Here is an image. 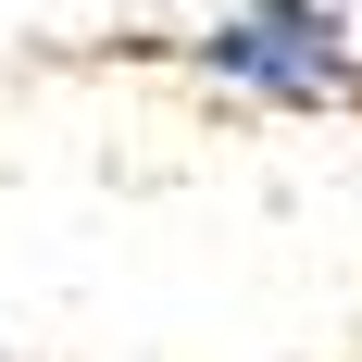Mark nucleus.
I'll return each mask as SVG.
<instances>
[{
	"mask_svg": "<svg viewBox=\"0 0 362 362\" xmlns=\"http://www.w3.org/2000/svg\"><path fill=\"white\" fill-rule=\"evenodd\" d=\"M200 63L262 88V100H288V112H350L362 100V37H350L337 0H238V13H213Z\"/></svg>",
	"mask_w": 362,
	"mask_h": 362,
	"instance_id": "obj_1",
	"label": "nucleus"
}]
</instances>
